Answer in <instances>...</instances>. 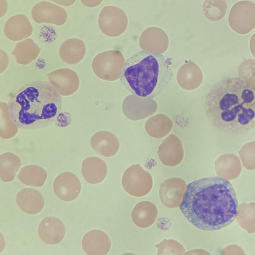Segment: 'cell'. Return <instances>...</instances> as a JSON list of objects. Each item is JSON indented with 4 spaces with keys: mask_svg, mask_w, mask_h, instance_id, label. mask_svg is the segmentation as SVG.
Listing matches in <instances>:
<instances>
[{
    "mask_svg": "<svg viewBox=\"0 0 255 255\" xmlns=\"http://www.w3.org/2000/svg\"><path fill=\"white\" fill-rule=\"evenodd\" d=\"M237 205L230 182L220 177H211L189 183L179 207L196 228L216 231L233 221L237 214Z\"/></svg>",
    "mask_w": 255,
    "mask_h": 255,
    "instance_id": "1",
    "label": "cell"
},
{
    "mask_svg": "<svg viewBox=\"0 0 255 255\" xmlns=\"http://www.w3.org/2000/svg\"><path fill=\"white\" fill-rule=\"evenodd\" d=\"M205 111L209 122L220 131L245 133L255 127V88L238 77L224 78L209 91Z\"/></svg>",
    "mask_w": 255,
    "mask_h": 255,
    "instance_id": "2",
    "label": "cell"
},
{
    "mask_svg": "<svg viewBox=\"0 0 255 255\" xmlns=\"http://www.w3.org/2000/svg\"><path fill=\"white\" fill-rule=\"evenodd\" d=\"M62 107L60 94L49 83L36 81L18 89L8 103L10 116L18 127L41 128L53 123Z\"/></svg>",
    "mask_w": 255,
    "mask_h": 255,
    "instance_id": "3",
    "label": "cell"
},
{
    "mask_svg": "<svg viewBox=\"0 0 255 255\" xmlns=\"http://www.w3.org/2000/svg\"><path fill=\"white\" fill-rule=\"evenodd\" d=\"M173 74L162 54L142 50L126 61L120 79L131 93L153 98L166 88Z\"/></svg>",
    "mask_w": 255,
    "mask_h": 255,
    "instance_id": "4",
    "label": "cell"
},
{
    "mask_svg": "<svg viewBox=\"0 0 255 255\" xmlns=\"http://www.w3.org/2000/svg\"><path fill=\"white\" fill-rule=\"evenodd\" d=\"M125 63V58L122 52L114 50L98 54L94 58L92 66L98 78L114 81L121 78Z\"/></svg>",
    "mask_w": 255,
    "mask_h": 255,
    "instance_id": "5",
    "label": "cell"
},
{
    "mask_svg": "<svg viewBox=\"0 0 255 255\" xmlns=\"http://www.w3.org/2000/svg\"><path fill=\"white\" fill-rule=\"evenodd\" d=\"M122 184L128 194L134 197H141L150 192L153 186V179L151 174L140 164H133L124 173Z\"/></svg>",
    "mask_w": 255,
    "mask_h": 255,
    "instance_id": "6",
    "label": "cell"
},
{
    "mask_svg": "<svg viewBox=\"0 0 255 255\" xmlns=\"http://www.w3.org/2000/svg\"><path fill=\"white\" fill-rule=\"evenodd\" d=\"M230 27L236 33L246 34L255 27V3L241 0L231 8L228 18Z\"/></svg>",
    "mask_w": 255,
    "mask_h": 255,
    "instance_id": "7",
    "label": "cell"
},
{
    "mask_svg": "<svg viewBox=\"0 0 255 255\" xmlns=\"http://www.w3.org/2000/svg\"><path fill=\"white\" fill-rule=\"evenodd\" d=\"M99 25L102 32L110 37H117L127 29L128 20L125 12L115 6H105L99 17Z\"/></svg>",
    "mask_w": 255,
    "mask_h": 255,
    "instance_id": "8",
    "label": "cell"
},
{
    "mask_svg": "<svg viewBox=\"0 0 255 255\" xmlns=\"http://www.w3.org/2000/svg\"><path fill=\"white\" fill-rule=\"evenodd\" d=\"M158 105L152 98L136 95L128 96L122 104L124 115L133 121L142 120L150 116L157 110Z\"/></svg>",
    "mask_w": 255,
    "mask_h": 255,
    "instance_id": "9",
    "label": "cell"
},
{
    "mask_svg": "<svg viewBox=\"0 0 255 255\" xmlns=\"http://www.w3.org/2000/svg\"><path fill=\"white\" fill-rule=\"evenodd\" d=\"M47 76L50 84L61 96H71L79 89V78L71 69H58L49 73Z\"/></svg>",
    "mask_w": 255,
    "mask_h": 255,
    "instance_id": "10",
    "label": "cell"
},
{
    "mask_svg": "<svg viewBox=\"0 0 255 255\" xmlns=\"http://www.w3.org/2000/svg\"><path fill=\"white\" fill-rule=\"evenodd\" d=\"M186 189L185 181L178 177H170L160 185L159 197L162 203L169 208H176L182 202Z\"/></svg>",
    "mask_w": 255,
    "mask_h": 255,
    "instance_id": "11",
    "label": "cell"
},
{
    "mask_svg": "<svg viewBox=\"0 0 255 255\" xmlns=\"http://www.w3.org/2000/svg\"><path fill=\"white\" fill-rule=\"evenodd\" d=\"M33 20L38 23H52L62 25L67 21L66 10L61 6L48 1L36 4L31 11Z\"/></svg>",
    "mask_w": 255,
    "mask_h": 255,
    "instance_id": "12",
    "label": "cell"
},
{
    "mask_svg": "<svg viewBox=\"0 0 255 255\" xmlns=\"http://www.w3.org/2000/svg\"><path fill=\"white\" fill-rule=\"evenodd\" d=\"M157 153L161 162L168 167H175L182 161L184 152L180 138L175 134H169L160 144Z\"/></svg>",
    "mask_w": 255,
    "mask_h": 255,
    "instance_id": "13",
    "label": "cell"
},
{
    "mask_svg": "<svg viewBox=\"0 0 255 255\" xmlns=\"http://www.w3.org/2000/svg\"><path fill=\"white\" fill-rule=\"evenodd\" d=\"M53 191L55 195L64 201H72L79 195L81 185L78 178L74 174L64 172L59 174L55 179Z\"/></svg>",
    "mask_w": 255,
    "mask_h": 255,
    "instance_id": "14",
    "label": "cell"
},
{
    "mask_svg": "<svg viewBox=\"0 0 255 255\" xmlns=\"http://www.w3.org/2000/svg\"><path fill=\"white\" fill-rule=\"evenodd\" d=\"M139 45L143 51L162 54L168 47L169 39L166 32L161 28L149 27L140 35Z\"/></svg>",
    "mask_w": 255,
    "mask_h": 255,
    "instance_id": "15",
    "label": "cell"
},
{
    "mask_svg": "<svg viewBox=\"0 0 255 255\" xmlns=\"http://www.w3.org/2000/svg\"><path fill=\"white\" fill-rule=\"evenodd\" d=\"M82 244L84 251L88 255H105L110 251L111 240L103 231L93 230L84 235Z\"/></svg>",
    "mask_w": 255,
    "mask_h": 255,
    "instance_id": "16",
    "label": "cell"
},
{
    "mask_svg": "<svg viewBox=\"0 0 255 255\" xmlns=\"http://www.w3.org/2000/svg\"><path fill=\"white\" fill-rule=\"evenodd\" d=\"M176 80L179 86L184 90H195L202 83L203 72L197 64L189 59L178 70Z\"/></svg>",
    "mask_w": 255,
    "mask_h": 255,
    "instance_id": "17",
    "label": "cell"
},
{
    "mask_svg": "<svg viewBox=\"0 0 255 255\" xmlns=\"http://www.w3.org/2000/svg\"><path fill=\"white\" fill-rule=\"evenodd\" d=\"M38 235L40 239L47 244H58L61 243L64 238V225L57 218L46 217L39 225Z\"/></svg>",
    "mask_w": 255,
    "mask_h": 255,
    "instance_id": "18",
    "label": "cell"
},
{
    "mask_svg": "<svg viewBox=\"0 0 255 255\" xmlns=\"http://www.w3.org/2000/svg\"><path fill=\"white\" fill-rule=\"evenodd\" d=\"M92 147L99 154L107 157L116 155L120 148L118 138L112 132L107 130L96 132L90 140Z\"/></svg>",
    "mask_w": 255,
    "mask_h": 255,
    "instance_id": "19",
    "label": "cell"
},
{
    "mask_svg": "<svg viewBox=\"0 0 255 255\" xmlns=\"http://www.w3.org/2000/svg\"><path fill=\"white\" fill-rule=\"evenodd\" d=\"M33 28L28 18L24 14H18L10 18L5 23L4 33L12 41H17L28 37Z\"/></svg>",
    "mask_w": 255,
    "mask_h": 255,
    "instance_id": "20",
    "label": "cell"
},
{
    "mask_svg": "<svg viewBox=\"0 0 255 255\" xmlns=\"http://www.w3.org/2000/svg\"><path fill=\"white\" fill-rule=\"evenodd\" d=\"M16 200L19 207L29 214H36L42 211L44 201L42 195L33 188H24L18 192Z\"/></svg>",
    "mask_w": 255,
    "mask_h": 255,
    "instance_id": "21",
    "label": "cell"
},
{
    "mask_svg": "<svg viewBox=\"0 0 255 255\" xmlns=\"http://www.w3.org/2000/svg\"><path fill=\"white\" fill-rule=\"evenodd\" d=\"M81 172L86 181L90 184H97L105 179L108 168L105 162L101 158L89 157L83 160Z\"/></svg>",
    "mask_w": 255,
    "mask_h": 255,
    "instance_id": "22",
    "label": "cell"
},
{
    "mask_svg": "<svg viewBox=\"0 0 255 255\" xmlns=\"http://www.w3.org/2000/svg\"><path fill=\"white\" fill-rule=\"evenodd\" d=\"M158 215L156 206L148 201L138 203L132 209L131 213L133 223L141 228H146L152 226Z\"/></svg>",
    "mask_w": 255,
    "mask_h": 255,
    "instance_id": "23",
    "label": "cell"
},
{
    "mask_svg": "<svg viewBox=\"0 0 255 255\" xmlns=\"http://www.w3.org/2000/svg\"><path fill=\"white\" fill-rule=\"evenodd\" d=\"M86 51V46L83 41L72 38L62 43L59 48V55L65 63L75 65L83 59Z\"/></svg>",
    "mask_w": 255,
    "mask_h": 255,
    "instance_id": "24",
    "label": "cell"
},
{
    "mask_svg": "<svg viewBox=\"0 0 255 255\" xmlns=\"http://www.w3.org/2000/svg\"><path fill=\"white\" fill-rule=\"evenodd\" d=\"M215 169L216 174L220 177L233 180L240 175L242 168L237 156L225 154L217 159Z\"/></svg>",
    "mask_w": 255,
    "mask_h": 255,
    "instance_id": "25",
    "label": "cell"
},
{
    "mask_svg": "<svg viewBox=\"0 0 255 255\" xmlns=\"http://www.w3.org/2000/svg\"><path fill=\"white\" fill-rule=\"evenodd\" d=\"M173 126V122L169 117L163 114H159L149 118L146 121L145 129L150 136L161 138L169 134Z\"/></svg>",
    "mask_w": 255,
    "mask_h": 255,
    "instance_id": "26",
    "label": "cell"
},
{
    "mask_svg": "<svg viewBox=\"0 0 255 255\" xmlns=\"http://www.w3.org/2000/svg\"><path fill=\"white\" fill-rule=\"evenodd\" d=\"M40 48L30 38L17 43L11 54L15 56L17 62L21 65H28L37 58Z\"/></svg>",
    "mask_w": 255,
    "mask_h": 255,
    "instance_id": "27",
    "label": "cell"
},
{
    "mask_svg": "<svg viewBox=\"0 0 255 255\" xmlns=\"http://www.w3.org/2000/svg\"><path fill=\"white\" fill-rule=\"evenodd\" d=\"M17 176L25 185L40 187L44 185L47 174L42 167L35 165H30L22 167Z\"/></svg>",
    "mask_w": 255,
    "mask_h": 255,
    "instance_id": "28",
    "label": "cell"
},
{
    "mask_svg": "<svg viewBox=\"0 0 255 255\" xmlns=\"http://www.w3.org/2000/svg\"><path fill=\"white\" fill-rule=\"evenodd\" d=\"M21 166V161L15 154L6 152L0 156V177L5 182L12 181Z\"/></svg>",
    "mask_w": 255,
    "mask_h": 255,
    "instance_id": "29",
    "label": "cell"
},
{
    "mask_svg": "<svg viewBox=\"0 0 255 255\" xmlns=\"http://www.w3.org/2000/svg\"><path fill=\"white\" fill-rule=\"evenodd\" d=\"M236 219L239 224L249 233L255 232V204L244 203L240 205Z\"/></svg>",
    "mask_w": 255,
    "mask_h": 255,
    "instance_id": "30",
    "label": "cell"
},
{
    "mask_svg": "<svg viewBox=\"0 0 255 255\" xmlns=\"http://www.w3.org/2000/svg\"><path fill=\"white\" fill-rule=\"evenodd\" d=\"M228 5L226 0H205L202 7L205 17L216 22L225 16Z\"/></svg>",
    "mask_w": 255,
    "mask_h": 255,
    "instance_id": "31",
    "label": "cell"
},
{
    "mask_svg": "<svg viewBox=\"0 0 255 255\" xmlns=\"http://www.w3.org/2000/svg\"><path fill=\"white\" fill-rule=\"evenodd\" d=\"M0 136L4 139L12 138L17 132L18 127L12 120L6 103L0 102Z\"/></svg>",
    "mask_w": 255,
    "mask_h": 255,
    "instance_id": "32",
    "label": "cell"
},
{
    "mask_svg": "<svg viewBox=\"0 0 255 255\" xmlns=\"http://www.w3.org/2000/svg\"><path fill=\"white\" fill-rule=\"evenodd\" d=\"M155 247L158 250V255H182L186 251L179 242L173 239H164Z\"/></svg>",
    "mask_w": 255,
    "mask_h": 255,
    "instance_id": "33",
    "label": "cell"
},
{
    "mask_svg": "<svg viewBox=\"0 0 255 255\" xmlns=\"http://www.w3.org/2000/svg\"><path fill=\"white\" fill-rule=\"evenodd\" d=\"M238 75L240 79L255 88V60H244L238 67Z\"/></svg>",
    "mask_w": 255,
    "mask_h": 255,
    "instance_id": "34",
    "label": "cell"
},
{
    "mask_svg": "<svg viewBox=\"0 0 255 255\" xmlns=\"http://www.w3.org/2000/svg\"><path fill=\"white\" fill-rule=\"evenodd\" d=\"M243 165L249 170L255 169V141L245 144L239 151Z\"/></svg>",
    "mask_w": 255,
    "mask_h": 255,
    "instance_id": "35",
    "label": "cell"
},
{
    "mask_svg": "<svg viewBox=\"0 0 255 255\" xmlns=\"http://www.w3.org/2000/svg\"><path fill=\"white\" fill-rule=\"evenodd\" d=\"M81 2L86 6L93 7L99 5L103 0H80Z\"/></svg>",
    "mask_w": 255,
    "mask_h": 255,
    "instance_id": "36",
    "label": "cell"
},
{
    "mask_svg": "<svg viewBox=\"0 0 255 255\" xmlns=\"http://www.w3.org/2000/svg\"><path fill=\"white\" fill-rule=\"evenodd\" d=\"M60 5L69 6L72 5L76 0H50Z\"/></svg>",
    "mask_w": 255,
    "mask_h": 255,
    "instance_id": "37",
    "label": "cell"
},
{
    "mask_svg": "<svg viewBox=\"0 0 255 255\" xmlns=\"http://www.w3.org/2000/svg\"><path fill=\"white\" fill-rule=\"evenodd\" d=\"M250 48L252 54L255 58V32L252 36L250 42Z\"/></svg>",
    "mask_w": 255,
    "mask_h": 255,
    "instance_id": "38",
    "label": "cell"
},
{
    "mask_svg": "<svg viewBox=\"0 0 255 255\" xmlns=\"http://www.w3.org/2000/svg\"><path fill=\"white\" fill-rule=\"evenodd\" d=\"M202 254H209L208 253L205 251L201 249H195L191 250L186 253H185L184 255H202Z\"/></svg>",
    "mask_w": 255,
    "mask_h": 255,
    "instance_id": "39",
    "label": "cell"
}]
</instances>
